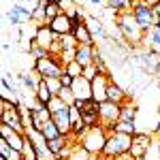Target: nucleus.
<instances>
[{"mask_svg":"<svg viewBox=\"0 0 160 160\" xmlns=\"http://www.w3.org/2000/svg\"><path fill=\"white\" fill-rule=\"evenodd\" d=\"M115 26L120 28L124 41H128V43H132V45H139V43H143V41H145V34H148V32L137 24L132 11L118 13V15H115Z\"/></svg>","mask_w":160,"mask_h":160,"instance_id":"nucleus-1","label":"nucleus"},{"mask_svg":"<svg viewBox=\"0 0 160 160\" xmlns=\"http://www.w3.org/2000/svg\"><path fill=\"white\" fill-rule=\"evenodd\" d=\"M107 139H109V130L102 128V126H92L88 128L86 132L81 135V145L94 154V156H102L105 154V148H107Z\"/></svg>","mask_w":160,"mask_h":160,"instance_id":"nucleus-2","label":"nucleus"},{"mask_svg":"<svg viewBox=\"0 0 160 160\" xmlns=\"http://www.w3.org/2000/svg\"><path fill=\"white\" fill-rule=\"evenodd\" d=\"M132 137H135V135L109 132L107 148H105V156H109V158H118V156H122V154H130V148H132Z\"/></svg>","mask_w":160,"mask_h":160,"instance_id":"nucleus-3","label":"nucleus"},{"mask_svg":"<svg viewBox=\"0 0 160 160\" xmlns=\"http://www.w3.org/2000/svg\"><path fill=\"white\" fill-rule=\"evenodd\" d=\"M34 71H38L43 79H47V77H62L64 75V62L60 60V56L47 53L45 58L34 60Z\"/></svg>","mask_w":160,"mask_h":160,"instance_id":"nucleus-4","label":"nucleus"},{"mask_svg":"<svg viewBox=\"0 0 160 160\" xmlns=\"http://www.w3.org/2000/svg\"><path fill=\"white\" fill-rule=\"evenodd\" d=\"M132 15H135L137 24L141 26L145 32H149L152 28H156L158 26V17H156V13H154V9L152 7H148L143 0H135L132 2Z\"/></svg>","mask_w":160,"mask_h":160,"instance_id":"nucleus-5","label":"nucleus"},{"mask_svg":"<svg viewBox=\"0 0 160 160\" xmlns=\"http://www.w3.org/2000/svg\"><path fill=\"white\" fill-rule=\"evenodd\" d=\"M120 113H122V105L120 102H113V100H105L100 102L98 109V118H100V126L107 128V130H113V126L120 122Z\"/></svg>","mask_w":160,"mask_h":160,"instance_id":"nucleus-6","label":"nucleus"},{"mask_svg":"<svg viewBox=\"0 0 160 160\" xmlns=\"http://www.w3.org/2000/svg\"><path fill=\"white\" fill-rule=\"evenodd\" d=\"M154 143V137L148 135V132H137L132 137V148H130V156L132 158H145V154H148L149 145Z\"/></svg>","mask_w":160,"mask_h":160,"instance_id":"nucleus-7","label":"nucleus"},{"mask_svg":"<svg viewBox=\"0 0 160 160\" xmlns=\"http://www.w3.org/2000/svg\"><path fill=\"white\" fill-rule=\"evenodd\" d=\"M56 41H58V34H53V30L49 26H43V28H38L34 32V41H30V43H37L38 47H43L45 51H51Z\"/></svg>","mask_w":160,"mask_h":160,"instance_id":"nucleus-8","label":"nucleus"},{"mask_svg":"<svg viewBox=\"0 0 160 160\" xmlns=\"http://www.w3.org/2000/svg\"><path fill=\"white\" fill-rule=\"evenodd\" d=\"M71 90H73L75 102H77V100H90L92 98V81L86 79L83 75H81V77H75Z\"/></svg>","mask_w":160,"mask_h":160,"instance_id":"nucleus-9","label":"nucleus"},{"mask_svg":"<svg viewBox=\"0 0 160 160\" xmlns=\"http://www.w3.org/2000/svg\"><path fill=\"white\" fill-rule=\"evenodd\" d=\"M0 137L11 145V148L15 149H24L26 145V135H22V132H17V130H13L11 126H7V124H0Z\"/></svg>","mask_w":160,"mask_h":160,"instance_id":"nucleus-10","label":"nucleus"},{"mask_svg":"<svg viewBox=\"0 0 160 160\" xmlns=\"http://www.w3.org/2000/svg\"><path fill=\"white\" fill-rule=\"evenodd\" d=\"M51 120L56 122V126L60 128L62 135H71V132H73V115H71V107H64V109L51 113Z\"/></svg>","mask_w":160,"mask_h":160,"instance_id":"nucleus-11","label":"nucleus"},{"mask_svg":"<svg viewBox=\"0 0 160 160\" xmlns=\"http://www.w3.org/2000/svg\"><path fill=\"white\" fill-rule=\"evenodd\" d=\"M111 75H98L92 81V98L96 102H105L107 100V88H109Z\"/></svg>","mask_w":160,"mask_h":160,"instance_id":"nucleus-12","label":"nucleus"},{"mask_svg":"<svg viewBox=\"0 0 160 160\" xmlns=\"http://www.w3.org/2000/svg\"><path fill=\"white\" fill-rule=\"evenodd\" d=\"M49 28L53 30V34L64 37V34H71V32H73V22H71V17H68V15L60 13V15H58V17L49 24Z\"/></svg>","mask_w":160,"mask_h":160,"instance_id":"nucleus-13","label":"nucleus"},{"mask_svg":"<svg viewBox=\"0 0 160 160\" xmlns=\"http://www.w3.org/2000/svg\"><path fill=\"white\" fill-rule=\"evenodd\" d=\"M94 53H96V47H86V45H79L77 51H75V60L79 62L83 68L90 66L94 62Z\"/></svg>","mask_w":160,"mask_h":160,"instance_id":"nucleus-14","label":"nucleus"},{"mask_svg":"<svg viewBox=\"0 0 160 160\" xmlns=\"http://www.w3.org/2000/svg\"><path fill=\"white\" fill-rule=\"evenodd\" d=\"M73 34H75V38H77L79 45H86V47H94V45H96V41H94V37H92V32L88 30L86 24L77 26L73 30Z\"/></svg>","mask_w":160,"mask_h":160,"instance_id":"nucleus-15","label":"nucleus"},{"mask_svg":"<svg viewBox=\"0 0 160 160\" xmlns=\"http://www.w3.org/2000/svg\"><path fill=\"white\" fill-rule=\"evenodd\" d=\"M86 26H88V30L92 32L94 41H96V38H98V41H109L107 32H105V28H102V24H100V19H96V17H88Z\"/></svg>","mask_w":160,"mask_h":160,"instance_id":"nucleus-16","label":"nucleus"},{"mask_svg":"<svg viewBox=\"0 0 160 160\" xmlns=\"http://www.w3.org/2000/svg\"><path fill=\"white\" fill-rule=\"evenodd\" d=\"M126 96H128V92H124V88L118 86V83L111 79L109 88H107V100H113V102H120V105H122L124 100H126Z\"/></svg>","mask_w":160,"mask_h":160,"instance_id":"nucleus-17","label":"nucleus"},{"mask_svg":"<svg viewBox=\"0 0 160 160\" xmlns=\"http://www.w3.org/2000/svg\"><path fill=\"white\" fill-rule=\"evenodd\" d=\"M0 158H4V160H26L24 158V152L11 148L4 139H0Z\"/></svg>","mask_w":160,"mask_h":160,"instance_id":"nucleus-18","label":"nucleus"},{"mask_svg":"<svg viewBox=\"0 0 160 160\" xmlns=\"http://www.w3.org/2000/svg\"><path fill=\"white\" fill-rule=\"evenodd\" d=\"M145 43H148L149 53H160V26L152 28L148 34H145Z\"/></svg>","mask_w":160,"mask_h":160,"instance_id":"nucleus-19","label":"nucleus"},{"mask_svg":"<svg viewBox=\"0 0 160 160\" xmlns=\"http://www.w3.org/2000/svg\"><path fill=\"white\" fill-rule=\"evenodd\" d=\"M122 122H135L137 120V105L135 102H122V113H120Z\"/></svg>","mask_w":160,"mask_h":160,"instance_id":"nucleus-20","label":"nucleus"},{"mask_svg":"<svg viewBox=\"0 0 160 160\" xmlns=\"http://www.w3.org/2000/svg\"><path fill=\"white\" fill-rule=\"evenodd\" d=\"M130 7H132V0H107V9L115 11V15H118V13L132 11Z\"/></svg>","mask_w":160,"mask_h":160,"instance_id":"nucleus-21","label":"nucleus"},{"mask_svg":"<svg viewBox=\"0 0 160 160\" xmlns=\"http://www.w3.org/2000/svg\"><path fill=\"white\" fill-rule=\"evenodd\" d=\"M51 98H53V94L49 92L47 83H45V81H41V86L37 88V96H34V100H38L41 105H45V107H47V105L51 102Z\"/></svg>","mask_w":160,"mask_h":160,"instance_id":"nucleus-22","label":"nucleus"},{"mask_svg":"<svg viewBox=\"0 0 160 160\" xmlns=\"http://www.w3.org/2000/svg\"><path fill=\"white\" fill-rule=\"evenodd\" d=\"M41 132H43V137H45L47 141H51V139H58V137L62 135V132H60V128L56 126V122H53V120H49V122H45V124H43Z\"/></svg>","mask_w":160,"mask_h":160,"instance_id":"nucleus-23","label":"nucleus"},{"mask_svg":"<svg viewBox=\"0 0 160 160\" xmlns=\"http://www.w3.org/2000/svg\"><path fill=\"white\" fill-rule=\"evenodd\" d=\"M111 132H124V135H137L139 130L135 128V122H122V120H120V122H118L115 126H113V130H111Z\"/></svg>","mask_w":160,"mask_h":160,"instance_id":"nucleus-24","label":"nucleus"},{"mask_svg":"<svg viewBox=\"0 0 160 160\" xmlns=\"http://www.w3.org/2000/svg\"><path fill=\"white\" fill-rule=\"evenodd\" d=\"M22 152H24V158H26V160H41L37 145H34V143H32L28 137H26V145H24V149H22Z\"/></svg>","mask_w":160,"mask_h":160,"instance_id":"nucleus-25","label":"nucleus"},{"mask_svg":"<svg viewBox=\"0 0 160 160\" xmlns=\"http://www.w3.org/2000/svg\"><path fill=\"white\" fill-rule=\"evenodd\" d=\"M60 9H62V13H64V15L75 17V15H77V11H79L81 7H79L75 0H62V2H60Z\"/></svg>","mask_w":160,"mask_h":160,"instance_id":"nucleus-26","label":"nucleus"},{"mask_svg":"<svg viewBox=\"0 0 160 160\" xmlns=\"http://www.w3.org/2000/svg\"><path fill=\"white\" fill-rule=\"evenodd\" d=\"M62 13V9H60V2H45V15H47V22H53L58 15Z\"/></svg>","mask_w":160,"mask_h":160,"instance_id":"nucleus-27","label":"nucleus"},{"mask_svg":"<svg viewBox=\"0 0 160 160\" xmlns=\"http://www.w3.org/2000/svg\"><path fill=\"white\" fill-rule=\"evenodd\" d=\"M7 19H9V24L15 26V28L24 24V17H22V13L17 11V7H15V4H13L11 9H9V13H7Z\"/></svg>","mask_w":160,"mask_h":160,"instance_id":"nucleus-28","label":"nucleus"},{"mask_svg":"<svg viewBox=\"0 0 160 160\" xmlns=\"http://www.w3.org/2000/svg\"><path fill=\"white\" fill-rule=\"evenodd\" d=\"M45 83H47V88H49V92L53 94V96H58L60 94V90L64 86H62V81H60V77H47V79H43Z\"/></svg>","mask_w":160,"mask_h":160,"instance_id":"nucleus-29","label":"nucleus"},{"mask_svg":"<svg viewBox=\"0 0 160 160\" xmlns=\"http://www.w3.org/2000/svg\"><path fill=\"white\" fill-rule=\"evenodd\" d=\"M64 73H68L71 77H81V75H83V66L77 60H73V62H68V64L64 66Z\"/></svg>","mask_w":160,"mask_h":160,"instance_id":"nucleus-30","label":"nucleus"},{"mask_svg":"<svg viewBox=\"0 0 160 160\" xmlns=\"http://www.w3.org/2000/svg\"><path fill=\"white\" fill-rule=\"evenodd\" d=\"M92 64L98 68L100 75H111L109 73V66L105 64V58H102V53H100V51H96V53H94V62H92Z\"/></svg>","mask_w":160,"mask_h":160,"instance_id":"nucleus-31","label":"nucleus"},{"mask_svg":"<svg viewBox=\"0 0 160 160\" xmlns=\"http://www.w3.org/2000/svg\"><path fill=\"white\" fill-rule=\"evenodd\" d=\"M58 96H60V98L64 100L68 107H73V105H75V96H73V90H71V88H62Z\"/></svg>","mask_w":160,"mask_h":160,"instance_id":"nucleus-32","label":"nucleus"},{"mask_svg":"<svg viewBox=\"0 0 160 160\" xmlns=\"http://www.w3.org/2000/svg\"><path fill=\"white\" fill-rule=\"evenodd\" d=\"M64 107H68V105H66V102H64V100H62L60 96H53V98H51V102L47 105V109H49L51 113H56V111L64 109Z\"/></svg>","mask_w":160,"mask_h":160,"instance_id":"nucleus-33","label":"nucleus"},{"mask_svg":"<svg viewBox=\"0 0 160 160\" xmlns=\"http://www.w3.org/2000/svg\"><path fill=\"white\" fill-rule=\"evenodd\" d=\"M98 75L100 73H98V68H96L94 64H90V66H86V68H83V77H86V79H90V81H94Z\"/></svg>","mask_w":160,"mask_h":160,"instance_id":"nucleus-34","label":"nucleus"},{"mask_svg":"<svg viewBox=\"0 0 160 160\" xmlns=\"http://www.w3.org/2000/svg\"><path fill=\"white\" fill-rule=\"evenodd\" d=\"M60 81H62V86H64V88H71V86H73V81H75V77H71L68 73H64L60 77Z\"/></svg>","mask_w":160,"mask_h":160,"instance_id":"nucleus-35","label":"nucleus"},{"mask_svg":"<svg viewBox=\"0 0 160 160\" xmlns=\"http://www.w3.org/2000/svg\"><path fill=\"white\" fill-rule=\"evenodd\" d=\"M143 2H145V4H148V7H152V9H154V7H156V4H158L160 0H143Z\"/></svg>","mask_w":160,"mask_h":160,"instance_id":"nucleus-36","label":"nucleus"},{"mask_svg":"<svg viewBox=\"0 0 160 160\" xmlns=\"http://www.w3.org/2000/svg\"><path fill=\"white\" fill-rule=\"evenodd\" d=\"M115 160H135V158H132L130 154H122V156H118Z\"/></svg>","mask_w":160,"mask_h":160,"instance_id":"nucleus-37","label":"nucleus"},{"mask_svg":"<svg viewBox=\"0 0 160 160\" xmlns=\"http://www.w3.org/2000/svg\"><path fill=\"white\" fill-rule=\"evenodd\" d=\"M154 13H156V17H158V19H160V2H158V4H156V7H154ZM158 24H160V22H158Z\"/></svg>","mask_w":160,"mask_h":160,"instance_id":"nucleus-38","label":"nucleus"},{"mask_svg":"<svg viewBox=\"0 0 160 160\" xmlns=\"http://www.w3.org/2000/svg\"><path fill=\"white\" fill-rule=\"evenodd\" d=\"M90 2H92V4H96V7H98L100 2H102V0H90Z\"/></svg>","mask_w":160,"mask_h":160,"instance_id":"nucleus-39","label":"nucleus"},{"mask_svg":"<svg viewBox=\"0 0 160 160\" xmlns=\"http://www.w3.org/2000/svg\"><path fill=\"white\" fill-rule=\"evenodd\" d=\"M45 2H62V0H45Z\"/></svg>","mask_w":160,"mask_h":160,"instance_id":"nucleus-40","label":"nucleus"},{"mask_svg":"<svg viewBox=\"0 0 160 160\" xmlns=\"http://www.w3.org/2000/svg\"><path fill=\"white\" fill-rule=\"evenodd\" d=\"M156 75H158V79H160V66H158V71H156Z\"/></svg>","mask_w":160,"mask_h":160,"instance_id":"nucleus-41","label":"nucleus"},{"mask_svg":"<svg viewBox=\"0 0 160 160\" xmlns=\"http://www.w3.org/2000/svg\"><path fill=\"white\" fill-rule=\"evenodd\" d=\"M0 160H4V158H0Z\"/></svg>","mask_w":160,"mask_h":160,"instance_id":"nucleus-42","label":"nucleus"}]
</instances>
